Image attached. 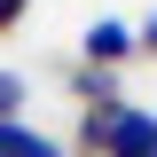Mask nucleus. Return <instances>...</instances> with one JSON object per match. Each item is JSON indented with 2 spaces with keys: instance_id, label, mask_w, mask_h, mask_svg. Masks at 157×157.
Segmentation results:
<instances>
[{
  "instance_id": "1",
  "label": "nucleus",
  "mask_w": 157,
  "mask_h": 157,
  "mask_svg": "<svg viewBox=\"0 0 157 157\" xmlns=\"http://www.w3.org/2000/svg\"><path fill=\"white\" fill-rule=\"evenodd\" d=\"M78 141H86V157H157V118L126 110V102H102V110H86Z\"/></svg>"
},
{
  "instance_id": "2",
  "label": "nucleus",
  "mask_w": 157,
  "mask_h": 157,
  "mask_svg": "<svg viewBox=\"0 0 157 157\" xmlns=\"http://www.w3.org/2000/svg\"><path fill=\"white\" fill-rule=\"evenodd\" d=\"M126 47H134V32H126V24H94V32H86V71H94V63H118Z\"/></svg>"
},
{
  "instance_id": "3",
  "label": "nucleus",
  "mask_w": 157,
  "mask_h": 157,
  "mask_svg": "<svg viewBox=\"0 0 157 157\" xmlns=\"http://www.w3.org/2000/svg\"><path fill=\"white\" fill-rule=\"evenodd\" d=\"M0 157H63V149H55L47 134H32V126H16V118H8V126H0Z\"/></svg>"
},
{
  "instance_id": "4",
  "label": "nucleus",
  "mask_w": 157,
  "mask_h": 157,
  "mask_svg": "<svg viewBox=\"0 0 157 157\" xmlns=\"http://www.w3.org/2000/svg\"><path fill=\"white\" fill-rule=\"evenodd\" d=\"M16 102H24V86H16V78H8V71H0V126L16 118Z\"/></svg>"
},
{
  "instance_id": "5",
  "label": "nucleus",
  "mask_w": 157,
  "mask_h": 157,
  "mask_svg": "<svg viewBox=\"0 0 157 157\" xmlns=\"http://www.w3.org/2000/svg\"><path fill=\"white\" fill-rule=\"evenodd\" d=\"M24 16V0H0V32H8V24H16Z\"/></svg>"
},
{
  "instance_id": "6",
  "label": "nucleus",
  "mask_w": 157,
  "mask_h": 157,
  "mask_svg": "<svg viewBox=\"0 0 157 157\" xmlns=\"http://www.w3.org/2000/svg\"><path fill=\"white\" fill-rule=\"evenodd\" d=\"M149 47H157V16H149Z\"/></svg>"
}]
</instances>
